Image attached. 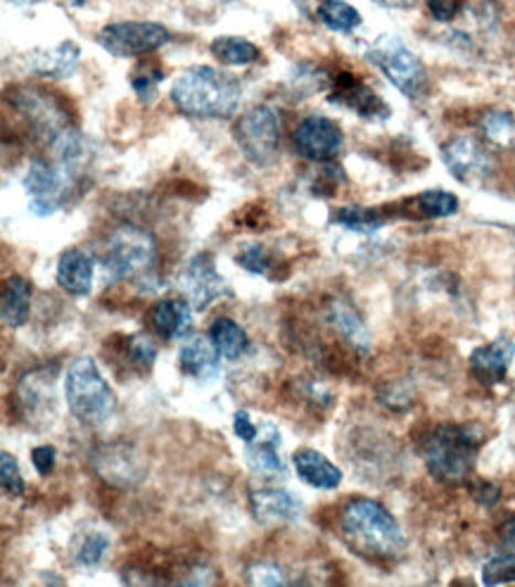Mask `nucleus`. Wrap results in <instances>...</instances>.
Instances as JSON below:
<instances>
[{
  "label": "nucleus",
  "mask_w": 515,
  "mask_h": 587,
  "mask_svg": "<svg viewBox=\"0 0 515 587\" xmlns=\"http://www.w3.org/2000/svg\"><path fill=\"white\" fill-rule=\"evenodd\" d=\"M366 60L383 72L385 79L409 100H420L428 93V72L414 51L397 36H380L368 45Z\"/></svg>",
  "instance_id": "nucleus-6"
},
{
  "label": "nucleus",
  "mask_w": 515,
  "mask_h": 587,
  "mask_svg": "<svg viewBox=\"0 0 515 587\" xmlns=\"http://www.w3.org/2000/svg\"><path fill=\"white\" fill-rule=\"evenodd\" d=\"M169 98L179 113L195 119H228L236 115L243 98V86L236 76L207 65L183 70Z\"/></svg>",
  "instance_id": "nucleus-4"
},
{
  "label": "nucleus",
  "mask_w": 515,
  "mask_h": 587,
  "mask_svg": "<svg viewBox=\"0 0 515 587\" xmlns=\"http://www.w3.org/2000/svg\"><path fill=\"white\" fill-rule=\"evenodd\" d=\"M212 55L228 67H245L253 65L261 57V51L253 41H247L243 36H216L210 45Z\"/></svg>",
  "instance_id": "nucleus-28"
},
{
  "label": "nucleus",
  "mask_w": 515,
  "mask_h": 587,
  "mask_svg": "<svg viewBox=\"0 0 515 587\" xmlns=\"http://www.w3.org/2000/svg\"><path fill=\"white\" fill-rule=\"evenodd\" d=\"M482 583L485 585L515 583V552L494 554L492 559L482 566Z\"/></svg>",
  "instance_id": "nucleus-36"
},
{
  "label": "nucleus",
  "mask_w": 515,
  "mask_h": 587,
  "mask_svg": "<svg viewBox=\"0 0 515 587\" xmlns=\"http://www.w3.org/2000/svg\"><path fill=\"white\" fill-rule=\"evenodd\" d=\"M150 323L164 340H179L193 329V309L185 298H164L152 307Z\"/></svg>",
  "instance_id": "nucleus-23"
},
{
  "label": "nucleus",
  "mask_w": 515,
  "mask_h": 587,
  "mask_svg": "<svg viewBox=\"0 0 515 587\" xmlns=\"http://www.w3.org/2000/svg\"><path fill=\"white\" fill-rule=\"evenodd\" d=\"M328 100L347 107V110L364 119H385L389 115V107L378 93L350 72L331 76V98Z\"/></svg>",
  "instance_id": "nucleus-16"
},
{
  "label": "nucleus",
  "mask_w": 515,
  "mask_h": 587,
  "mask_svg": "<svg viewBox=\"0 0 515 587\" xmlns=\"http://www.w3.org/2000/svg\"><path fill=\"white\" fill-rule=\"evenodd\" d=\"M316 18L325 29L335 31V34H352V31L364 22L362 12L345 3V0H321L316 8Z\"/></svg>",
  "instance_id": "nucleus-29"
},
{
  "label": "nucleus",
  "mask_w": 515,
  "mask_h": 587,
  "mask_svg": "<svg viewBox=\"0 0 515 587\" xmlns=\"http://www.w3.org/2000/svg\"><path fill=\"white\" fill-rule=\"evenodd\" d=\"M218 354L210 335H191L179 350V369L185 376L207 383L218 374Z\"/></svg>",
  "instance_id": "nucleus-21"
},
{
  "label": "nucleus",
  "mask_w": 515,
  "mask_h": 587,
  "mask_svg": "<svg viewBox=\"0 0 515 587\" xmlns=\"http://www.w3.org/2000/svg\"><path fill=\"white\" fill-rule=\"evenodd\" d=\"M0 483H3V490L6 494H10V498H22V494L26 492L20 463L10 452L0 455Z\"/></svg>",
  "instance_id": "nucleus-38"
},
{
  "label": "nucleus",
  "mask_w": 515,
  "mask_h": 587,
  "mask_svg": "<svg viewBox=\"0 0 515 587\" xmlns=\"http://www.w3.org/2000/svg\"><path fill=\"white\" fill-rule=\"evenodd\" d=\"M442 160L451 177L461 183L475 185L490 179L496 169L494 154L487 146H482L475 136H457L442 146Z\"/></svg>",
  "instance_id": "nucleus-12"
},
{
  "label": "nucleus",
  "mask_w": 515,
  "mask_h": 587,
  "mask_svg": "<svg viewBox=\"0 0 515 587\" xmlns=\"http://www.w3.org/2000/svg\"><path fill=\"white\" fill-rule=\"evenodd\" d=\"M119 360H124L127 369L136 371V374H148L154 360H158V345L148 335H127L119 350Z\"/></svg>",
  "instance_id": "nucleus-32"
},
{
  "label": "nucleus",
  "mask_w": 515,
  "mask_h": 587,
  "mask_svg": "<svg viewBox=\"0 0 515 587\" xmlns=\"http://www.w3.org/2000/svg\"><path fill=\"white\" fill-rule=\"evenodd\" d=\"M55 447L53 445H41L31 450V461H34V469L39 476H51L55 469Z\"/></svg>",
  "instance_id": "nucleus-43"
},
{
  "label": "nucleus",
  "mask_w": 515,
  "mask_h": 587,
  "mask_svg": "<svg viewBox=\"0 0 515 587\" xmlns=\"http://www.w3.org/2000/svg\"><path fill=\"white\" fill-rule=\"evenodd\" d=\"M79 179L69 169L51 160H34L24 174V193L29 198V212L36 216H51L67 205L69 193L79 185Z\"/></svg>",
  "instance_id": "nucleus-7"
},
{
  "label": "nucleus",
  "mask_w": 515,
  "mask_h": 587,
  "mask_svg": "<svg viewBox=\"0 0 515 587\" xmlns=\"http://www.w3.org/2000/svg\"><path fill=\"white\" fill-rule=\"evenodd\" d=\"M325 319L335 329V333L342 338V343H345L352 352L362 354V357L371 352V333L366 329L364 319L356 314V309L350 302H342V300L328 302Z\"/></svg>",
  "instance_id": "nucleus-20"
},
{
  "label": "nucleus",
  "mask_w": 515,
  "mask_h": 587,
  "mask_svg": "<svg viewBox=\"0 0 515 587\" xmlns=\"http://www.w3.org/2000/svg\"><path fill=\"white\" fill-rule=\"evenodd\" d=\"M378 397H380V402H383L385 407H389V409H397V412H401V409H407V407H411V405H414L411 393H409L407 388H404V385H399V383L387 385L385 391H380V393H378Z\"/></svg>",
  "instance_id": "nucleus-41"
},
{
  "label": "nucleus",
  "mask_w": 515,
  "mask_h": 587,
  "mask_svg": "<svg viewBox=\"0 0 515 587\" xmlns=\"http://www.w3.org/2000/svg\"><path fill=\"white\" fill-rule=\"evenodd\" d=\"M179 288L183 298L189 300L197 312H205L212 302L228 296L226 278L216 271L210 253H200L189 259V265L183 267L179 276Z\"/></svg>",
  "instance_id": "nucleus-14"
},
{
  "label": "nucleus",
  "mask_w": 515,
  "mask_h": 587,
  "mask_svg": "<svg viewBox=\"0 0 515 587\" xmlns=\"http://www.w3.org/2000/svg\"><path fill=\"white\" fill-rule=\"evenodd\" d=\"M294 473L302 483L316 490H335L342 483V471L335 463L316 450H300L292 455Z\"/></svg>",
  "instance_id": "nucleus-25"
},
{
  "label": "nucleus",
  "mask_w": 515,
  "mask_h": 587,
  "mask_svg": "<svg viewBox=\"0 0 515 587\" xmlns=\"http://www.w3.org/2000/svg\"><path fill=\"white\" fill-rule=\"evenodd\" d=\"M247 580H249V585H271V587L290 583L283 574V568L276 566V564H269V562H261V564L249 568Z\"/></svg>",
  "instance_id": "nucleus-40"
},
{
  "label": "nucleus",
  "mask_w": 515,
  "mask_h": 587,
  "mask_svg": "<svg viewBox=\"0 0 515 587\" xmlns=\"http://www.w3.org/2000/svg\"><path fill=\"white\" fill-rule=\"evenodd\" d=\"M14 409L18 416L34 428L45 424H53L55 419V371L51 369H36L24 374L14 388Z\"/></svg>",
  "instance_id": "nucleus-11"
},
{
  "label": "nucleus",
  "mask_w": 515,
  "mask_h": 587,
  "mask_svg": "<svg viewBox=\"0 0 515 587\" xmlns=\"http://www.w3.org/2000/svg\"><path fill=\"white\" fill-rule=\"evenodd\" d=\"M280 433L273 426L259 428V436L253 442H245V459L249 463V469L264 478L283 476L286 467L283 459H280Z\"/></svg>",
  "instance_id": "nucleus-24"
},
{
  "label": "nucleus",
  "mask_w": 515,
  "mask_h": 587,
  "mask_svg": "<svg viewBox=\"0 0 515 587\" xmlns=\"http://www.w3.org/2000/svg\"><path fill=\"white\" fill-rule=\"evenodd\" d=\"M496 537L504 552H515V514L506 516L496 525Z\"/></svg>",
  "instance_id": "nucleus-45"
},
{
  "label": "nucleus",
  "mask_w": 515,
  "mask_h": 587,
  "mask_svg": "<svg viewBox=\"0 0 515 587\" xmlns=\"http://www.w3.org/2000/svg\"><path fill=\"white\" fill-rule=\"evenodd\" d=\"M333 222L337 226H345L347 231H354V234H376L385 226V214L380 210L373 207H340L333 212Z\"/></svg>",
  "instance_id": "nucleus-33"
},
{
  "label": "nucleus",
  "mask_w": 515,
  "mask_h": 587,
  "mask_svg": "<svg viewBox=\"0 0 515 587\" xmlns=\"http://www.w3.org/2000/svg\"><path fill=\"white\" fill-rule=\"evenodd\" d=\"M373 3H378L383 8H411L416 0H373Z\"/></svg>",
  "instance_id": "nucleus-47"
},
{
  "label": "nucleus",
  "mask_w": 515,
  "mask_h": 587,
  "mask_svg": "<svg viewBox=\"0 0 515 587\" xmlns=\"http://www.w3.org/2000/svg\"><path fill=\"white\" fill-rule=\"evenodd\" d=\"M93 274H96L93 257L79 250V247L65 250L57 259V271H55L57 286L74 298H84L93 290Z\"/></svg>",
  "instance_id": "nucleus-22"
},
{
  "label": "nucleus",
  "mask_w": 515,
  "mask_h": 587,
  "mask_svg": "<svg viewBox=\"0 0 515 587\" xmlns=\"http://www.w3.org/2000/svg\"><path fill=\"white\" fill-rule=\"evenodd\" d=\"M79 62L82 51L74 41H62L53 49H36L26 55V67L45 79H67L79 70Z\"/></svg>",
  "instance_id": "nucleus-19"
},
{
  "label": "nucleus",
  "mask_w": 515,
  "mask_h": 587,
  "mask_svg": "<svg viewBox=\"0 0 515 587\" xmlns=\"http://www.w3.org/2000/svg\"><path fill=\"white\" fill-rule=\"evenodd\" d=\"M485 433L475 424H437L418 440L428 473L442 485H461L473 476Z\"/></svg>",
  "instance_id": "nucleus-2"
},
{
  "label": "nucleus",
  "mask_w": 515,
  "mask_h": 587,
  "mask_svg": "<svg viewBox=\"0 0 515 587\" xmlns=\"http://www.w3.org/2000/svg\"><path fill=\"white\" fill-rule=\"evenodd\" d=\"M107 549H109V537L100 531H90L84 535L79 547H76V552H74L76 564L84 566V568L98 566L107 556Z\"/></svg>",
  "instance_id": "nucleus-35"
},
{
  "label": "nucleus",
  "mask_w": 515,
  "mask_h": 587,
  "mask_svg": "<svg viewBox=\"0 0 515 587\" xmlns=\"http://www.w3.org/2000/svg\"><path fill=\"white\" fill-rule=\"evenodd\" d=\"M65 397L74 419L88 428H100L112 421L117 412V395L90 357H76L69 364L65 374Z\"/></svg>",
  "instance_id": "nucleus-5"
},
{
  "label": "nucleus",
  "mask_w": 515,
  "mask_h": 587,
  "mask_svg": "<svg viewBox=\"0 0 515 587\" xmlns=\"http://www.w3.org/2000/svg\"><path fill=\"white\" fill-rule=\"evenodd\" d=\"M480 131L485 141L498 150L515 148V117L504 110H490L480 119Z\"/></svg>",
  "instance_id": "nucleus-31"
},
{
  "label": "nucleus",
  "mask_w": 515,
  "mask_h": 587,
  "mask_svg": "<svg viewBox=\"0 0 515 587\" xmlns=\"http://www.w3.org/2000/svg\"><path fill=\"white\" fill-rule=\"evenodd\" d=\"M233 430H236V436L243 442H253L259 436L257 424L253 419H249V414L245 409L236 412V416H233Z\"/></svg>",
  "instance_id": "nucleus-44"
},
{
  "label": "nucleus",
  "mask_w": 515,
  "mask_h": 587,
  "mask_svg": "<svg viewBox=\"0 0 515 587\" xmlns=\"http://www.w3.org/2000/svg\"><path fill=\"white\" fill-rule=\"evenodd\" d=\"M100 265L112 281H129L140 292L160 290L158 241L148 228L136 224L117 226L100 247Z\"/></svg>",
  "instance_id": "nucleus-3"
},
{
  "label": "nucleus",
  "mask_w": 515,
  "mask_h": 587,
  "mask_svg": "<svg viewBox=\"0 0 515 587\" xmlns=\"http://www.w3.org/2000/svg\"><path fill=\"white\" fill-rule=\"evenodd\" d=\"M513 357H515V343L511 338L502 335L487 345L475 348L471 352V357H468V366H471V374L475 376L478 383L492 388V385L506 381Z\"/></svg>",
  "instance_id": "nucleus-17"
},
{
  "label": "nucleus",
  "mask_w": 515,
  "mask_h": 587,
  "mask_svg": "<svg viewBox=\"0 0 515 587\" xmlns=\"http://www.w3.org/2000/svg\"><path fill=\"white\" fill-rule=\"evenodd\" d=\"M238 265L249 271V274H257V276H271L273 269V257L264 245H243L240 253L236 255Z\"/></svg>",
  "instance_id": "nucleus-37"
},
{
  "label": "nucleus",
  "mask_w": 515,
  "mask_h": 587,
  "mask_svg": "<svg viewBox=\"0 0 515 587\" xmlns=\"http://www.w3.org/2000/svg\"><path fill=\"white\" fill-rule=\"evenodd\" d=\"M8 3H12V6H24L26 0H8Z\"/></svg>",
  "instance_id": "nucleus-48"
},
{
  "label": "nucleus",
  "mask_w": 515,
  "mask_h": 587,
  "mask_svg": "<svg viewBox=\"0 0 515 587\" xmlns=\"http://www.w3.org/2000/svg\"><path fill=\"white\" fill-rule=\"evenodd\" d=\"M292 143L304 160L321 164L333 162L337 158L342 146H345V136H342L340 124L331 117L309 115L298 124V129H294Z\"/></svg>",
  "instance_id": "nucleus-13"
},
{
  "label": "nucleus",
  "mask_w": 515,
  "mask_h": 587,
  "mask_svg": "<svg viewBox=\"0 0 515 587\" xmlns=\"http://www.w3.org/2000/svg\"><path fill=\"white\" fill-rule=\"evenodd\" d=\"M409 207L411 214L420 216V220H444V216H454L459 212V198L449 191L432 189L416 195Z\"/></svg>",
  "instance_id": "nucleus-30"
},
{
  "label": "nucleus",
  "mask_w": 515,
  "mask_h": 587,
  "mask_svg": "<svg viewBox=\"0 0 515 587\" xmlns=\"http://www.w3.org/2000/svg\"><path fill=\"white\" fill-rule=\"evenodd\" d=\"M210 338H212V343L216 345L218 354H222V360H226V362H238L249 348V338H247L245 329L228 317H222L212 323Z\"/></svg>",
  "instance_id": "nucleus-27"
},
{
  "label": "nucleus",
  "mask_w": 515,
  "mask_h": 587,
  "mask_svg": "<svg viewBox=\"0 0 515 587\" xmlns=\"http://www.w3.org/2000/svg\"><path fill=\"white\" fill-rule=\"evenodd\" d=\"M243 158L255 167H269L280 152V117L269 105H255L233 127Z\"/></svg>",
  "instance_id": "nucleus-8"
},
{
  "label": "nucleus",
  "mask_w": 515,
  "mask_h": 587,
  "mask_svg": "<svg viewBox=\"0 0 515 587\" xmlns=\"http://www.w3.org/2000/svg\"><path fill=\"white\" fill-rule=\"evenodd\" d=\"M323 167L314 174V189L316 195H333L337 191V185L345 181V174H342V169L335 167L333 162H321Z\"/></svg>",
  "instance_id": "nucleus-39"
},
{
  "label": "nucleus",
  "mask_w": 515,
  "mask_h": 587,
  "mask_svg": "<svg viewBox=\"0 0 515 587\" xmlns=\"http://www.w3.org/2000/svg\"><path fill=\"white\" fill-rule=\"evenodd\" d=\"M434 22H451L463 8V0H426Z\"/></svg>",
  "instance_id": "nucleus-42"
},
{
  "label": "nucleus",
  "mask_w": 515,
  "mask_h": 587,
  "mask_svg": "<svg viewBox=\"0 0 515 587\" xmlns=\"http://www.w3.org/2000/svg\"><path fill=\"white\" fill-rule=\"evenodd\" d=\"M162 82H164V72L160 70V65H154V62H140L131 74V88L136 93V98L143 105L154 103Z\"/></svg>",
  "instance_id": "nucleus-34"
},
{
  "label": "nucleus",
  "mask_w": 515,
  "mask_h": 587,
  "mask_svg": "<svg viewBox=\"0 0 515 587\" xmlns=\"http://www.w3.org/2000/svg\"><path fill=\"white\" fill-rule=\"evenodd\" d=\"M171 41L169 29L158 22H115L100 29L98 43L115 57H143Z\"/></svg>",
  "instance_id": "nucleus-10"
},
{
  "label": "nucleus",
  "mask_w": 515,
  "mask_h": 587,
  "mask_svg": "<svg viewBox=\"0 0 515 587\" xmlns=\"http://www.w3.org/2000/svg\"><path fill=\"white\" fill-rule=\"evenodd\" d=\"M93 469L98 471L103 481L117 488H131L143 481L146 461L138 455L136 447L127 442H105L90 457Z\"/></svg>",
  "instance_id": "nucleus-15"
},
{
  "label": "nucleus",
  "mask_w": 515,
  "mask_h": 587,
  "mask_svg": "<svg viewBox=\"0 0 515 587\" xmlns=\"http://www.w3.org/2000/svg\"><path fill=\"white\" fill-rule=\"evenodd\" d=\"M249 506L259 523H292L302 516V502L286 488L259 485L249 490Z\"/></svg>",
  "instance_id": "nucleus-18"
},
{
  "label": "nucleus",
  "mask_w": 515,
  "mask_h": 587,
  "mask_svg": "<svg viewBox=\"0 0 515 587\" xmlns=\"http://www.w3.org/2000/svg\"><path fill=\"white\" fill-rule=\"evenodd\" d=\"M340 533L352 552L376 564H395L407 552L399 521L371 498H354L342 506Z\"/></svg>",
  "instance_id": "nucleus-1"
},
{
  "label": "nucleus",
  "mask_w": 515,
  "mask_h": 587,
  "mask_svg": "<svg viewBox=\"0 0 515 587\" xmlns=\"http://www.w3.org/2000/svg\"><path fill=\"white\" fill-rule=\"evenodd\" d=\"M8 103L14 113L26 121V127L34 131L45 143H51L55 136L72 127L69 110L55 93L36 86H20L8 93Z\"/></svg>",
  "instance_id": "nucleus-9"
},
{
  "label": "nucleus",
  "mask_w": 515,
  "mask_h": 587,
  "mask_svg": "<svg viewBox=\"0 0 515 587\" xmlns=\"http://www.w3.org/2000/svg\"><path fill=\"white\" fill-rule=\"evenodd\" d=\"M31 296H34V288L24 276L6 278L3 298H0V317H3L8 329L24 327L31 309Z\"/></svg>",
  "instance_id": "nucleus-26"
},
{
  "label": "nucleus",
  "mask_w": 515,
  "mask_h": 587,
  "mask_svg": "<svg viewBox=\"0 0 515 587\" xmlns=\"http://www.w3.org/2000/svg\"><path fill=\"white\" fill-rule=\"evenodd\" d=\"M473 498L478 504L482 506H494L498 500H502V490H498L496 485L492 483H480L475 490H473Z\"/></svg>",
  "instance_id": "nucleus-46"
}]
</instances>
